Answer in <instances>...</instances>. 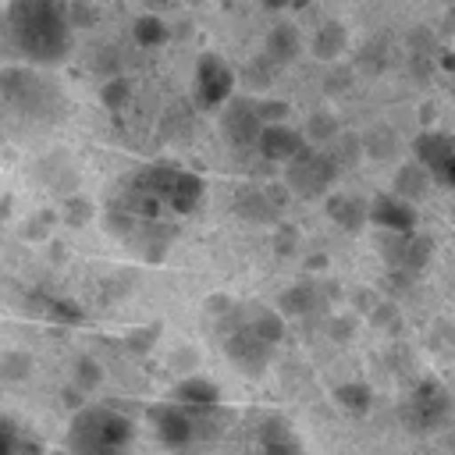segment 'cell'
I'll use <instances>...</instances> for the list:
<instances>
[{
    "label": "cell",
    "instance_id": "60d3db41",
    "mask_svg": "<svg viewBox=\"0 0 455 455\" xmlns=\"http://www.w3.org/2000/svg\"><path fill=\"white\" fill-rule=\"evenodd\" d=\"M142 4H146L149 11H167V7L174 4V0H142Z\"/></svg>",
    "mask_w": 455,
    "mask_h": 455
},
{
    "label": "cell",
    "instance_id": "74e56055",
    "mask_svg": "<svg viewBox=\"0 0 455 455\" xmlns=\"http://www.w3.org/2000/svg\"><path fill=\"white\" fill-rule=\"evenodd\" d=\"M295 245H299V231H295L291 224H281V228H277V235H274V249H277L281 256H288Z\"/></svg>",
    "mask_w": 455,
    "mask_h": 455
},
{
    "label": "cell",
    "instance_id": "7a4b0ae2",
    "mask_svg": "<svg viewBox=\"0 0 455 455\" xmlns=\"http://www.w3.org/2000/svg\"><path fill=\"white\" fill-rule=\"evenodd\" d=\"M0 100L28 121H53L64 110L60 85L32 68H4L0 71Z\"/></svg>",
    "mask_w": 455,
    "mask_h": 455
},
{
    "label": "cell",
    "instance_id": "44dd1931",
    "mask_svg": "<svg viewBox=\"0 0 455 455\" xmlns=\"http://www.w3.org/2000/svg\"><path fill=\"white\" fill-rule=\"evenodd\" d=\"M345 46H348V32H345L341 21H323V25L313 32V39H309V53H313L316 60H323V64L338 60V57L345 53Z\"/></svg>",
    "mask_w": 455,
    "mask_h": 455
},
{
    "label": "cell",
    "instance_id": "d6a6232c",
    "mask_svg": "<svg viewBox=\"0 0 455 455\" xmlns=\"http://www.w3.org/2000/svg\"><path fill=\"white\" fill-rule=\"evenodd\" d=\"M89 217H92V203H89V199H82V196H68V199H64V220H68L71 228L85 224Z\"/></svg>",
    "mask_w": 455,
    "mask_h": 455
},
{
    "label": "cell",
    "instance_id": "f35d334b",
    "mask_svg": "<svg viewBox=\"0 0 455 455\" xmlns=\"http://www.w3.org/2000/svg\"><path fill=\"white\" fill-rule=\"evenodd\" d=\"M228 309H235V302H231L228 295H213V299H206V313H210V316H224Z\"/></svg>",
    "mask_w": 455,
    "mask_h": 455
},
{
    "label": "cell",
    "instance_id": "3957f363",
    "mask_svg": "<svg viewBox=\"0 0 455 455\" xmlns=\"http://www.w3.org/2000/svg\"><path fill=\"white\" fill-rule=\"evenodd\" d=\"M132 437H135V423L121 409L82 405L68 427V451L85 455V451H100V448H128Z\"/></svg>",
    "mask_w": 455,
    "mask_h": 455
},
{
    "label": "cell",
    "instance_id": "8d00e7d4",
    "mask_svg": "<svg viewBox=\"0 0 455 455\" xmlns=\"http://www.w3.org/2000/svg\"><path fill=\"white\" fill-rule=\"evenodd\" d=\"M156 334H160V327H156V323H149L146 331H132V334H128V348H132V352H149Z\"/></svg>",
    "mask_w": 455,
    "mask_h": 455
},
{
    "label": "cell",
    "instance_id": "d4e9b609",
    "mask_svg": "<svg viewBox=\"0 0 455 455\" xmlns=\"http://www.w3.org/2000/svg\"><path fill=\"white\" fill-rule=\"evenodd\" d=\"M359 146L366 156L373 160H391L398 153V135L387 128V124H373L366 135H359Z\"/></svg>",
    "mask_w": 455,
    "mask_h": 455
},
{
    "label": "cell",
    "instance_id": "7402d4cb",
    "mask_svg": "<svg viewBox=\"0 0 455 455\" xmlns=\"http://www.w3.org/2000/svg\"><path fill=\"white\" fill-rule=\"evenodd\" d=\"M238 213L245 217V220H274L277 217V210H281V203H277V192L274 188H245V192H238Z\"/></svg>",
    "mask_w": 455,
    "mask_h": 455
},
{
    "label": "cell",
    "instance_id": "484cf974",
    "mask_svg": "<svg viewBox=\"0 0 455 455\" xmlns=\"http://www.w3.org/2000/svg\"><path fill=\"white\" fill-rule=\"evenodd\" d=\"M427 185H430V174L412 160V164H402L398 167V174H395V196H402V199H419L423 192H427Z\"/></svg>",
    "mask_w": 455,
    "mask_h": 455
},
{
    "label": "cell",
    "instance_id": "f546056e",
    "mask_svg": "<svg viewBox=\"0 0 455 455\" xmlns=\"http://www.w3.org/2000/svg\"><path fill=\"white\" fill-rule=\"evenodd\" d=\"M46 313V320H53V323H68V327H78V323H85V309L78 306V302H71V299H46V306H43Z\"/></svg>",
    "mask_w": 455,
    "mask_h": 455
},
{
    "label": "cell",
    "instance_id": "ab89813d",
    "mask_svg": "<svg viewBox=\"0 0 455 455\" xmlns=\"http://www.w3.org/2000/svg\"><path fill=\"white\" fill-rule=\"evenodd\" d=\"M85 455H132L128 448H100V451H85Z\"/></svg>",
    "mask_w": 455,
    "mask_h": 455
},
{
    "label": "cell",
    "instance_id": "e575fe53",
    "mask_svg": "<svg viewBox=\"0 0 455 455\" xmlns=\"http://www.w3.org/2000/svg\"><path fill=\"white\" fill-rule=\"evenodd\" d=\"M68 21H71V28L92 25L96 21V7L89 0H68Z\"/></svg>",
    "mask_w": 455,
    "mask_h": 455
},
{
    "label": "cell",
    "instance_id": "d590c367",
    "mask_svg": "<svg viewBox=\"0 0 455 455\" xmlns=\"http://www.w3.org/2000/svg\"><path fill=\"white\" fill-rule=\"evenodd\" d=\"M270 78H274V75H270V60H267V57L245 68V85H249V89H267Z\"/></svg>",
    "mask_w": 455,
    "mask_h": 455
},
{
    "label": "cell",
    "instance_id": "5bb4252c",
    "mask_svg": "<svg viewBox=\"0 0 455 455\" xmlns=\"http://www.w3.org/2000/svg\"><path fill=\"white\" fill-rule=\"evenodd\" d=\"M178 405H185L188 412H210V409H217V402H220V387L210 380V377H199V373H192V377H185V380H178L174 384V395H171Z\"/></svg>",
    "mask_w": 455,
    "mask_h": 455
},
{
    "label": "cell",
    "instance_id": "277c9868",
    "mask_svg": "<svg viewBox=\"0 0 455 455\" xmlns=\"http://www.w3.org/2000/svg\"><path fill=\"white\" fill-rule=\"evenodd\" d=\"M341 167L334 164V156L327 149H316V146H302L291 160H284V178H288V188L299 192L302 199H316V196H327L331 185L338 181Z\"/></svg>",
    "mask_w": 455,
    "mask_h": 455
},
{
    "label": "cell",
    "instance_id": "836d02e7",
    "mask_svg": "<svg viewBox=\"0 0 455 455\" xmlns=\"http://www.w3.org/2000/svg\"><path fill=\"white\" fill-rule=\"evenodd\" d=\"M252 107H256L259 124H270V121H284L288 117V103H277V100H252Z\"/></svg>",
    "mask_w": 455,
    "mask_h": 455
},
{
    "label": "cell",
    "instance_id": "d6986e66",
    "mask_svg": "<svg viewBox=\"0 0 455 455\" xmlns=\"http://www.w3.org/2000/svg\"><path fill=\"white\" fill-rule=\"evenodd\" d=\"M320 284H313V281H302V284H291V288H284L281 291V299H277V313L288 320V316H309V313H316L320 309Z\"/></svg>",
    "mask_w": 455,
    "mask_h": 455
},
{
    "label": "cell",
    "instance_id": "9c48e42d",
    "mask_svg": "<svg viewBox=\"0 0 455 455\" xmlns=\"http://www.w3.org/2000/svg\"><path fill=\"white\" fill-rule=\"evenodd\" d=\"M224 355H228V363H235L245 377H259V373L270 366V359H274V345L259 341L245 323H238V327L224 338Z\"/></svg>",
    "mask_w": 455,
    "mask_h": 455
},
{
    "label": "cell",
    "instance_id": "ba28073f",
    "mask_svg": "<svg viewBox=\"0 0 455 455\" xmlns=\"http://www.w3.org/2000/svg\"><path fill=\"white\" fill-rule=\"evenodd\" d=\"M149 427H153V434H156V441L164 444V448H188L192 441H196V434H199V427H196V412H188L185 405H178V402H160V405H153L149 409Z\"/></svg>",
    "mask_w": 455,
    "mask_h": 455
},
{
    "label": "cell",
    "instance_id": "cb8c5ba5",
    "mask_svg": "<svg viewBox=\"0 0 455 455\" xmlns=\"http://www.w3.org/2000/svg\"><path fill=\"white\" fill-rule=\"evenodd\" d=\"M334 402L352 416H366L373 405V387L366 380H345L334 387Z\"/></svg>",
    "mask_w": 455,
    "mask_h": 455
},
{
    "label": "cell",
    "instance_id": "7c38bea8",
    "mask_svg": "<svg viewBox=\"0 0 455 455\" xmlns=\"http://www.w3.org/2000/svg\"><path fill=\"white\" fill-rule=\"evenodd\" d=\"M416 220V206L395 192L373 196V203H366V224H377L380 231H412Z\"/></svg>",
    "mask_w": 455,
    "mask_h": 455
},
{
    "label": "cell",
    "instance_id": "8fae6325",
    "mask_svg": "<svg viewBox=\"0 0 455 455\" xmlns=\"http://www.w3.org/2000/svg\"><path fill=\"white\" fill-rule=\"evenodd\" d=\"M220 132L224 139L235 146V149H252L256 135H259V117H256V107L252 100H224L220 103Z\"/></svg>",
    "mask_w": 455,
    "mask_h": 455
},
{
    "label": "cell",
    "instance_id": "5b68a950",
    "mask_svg": "<svg viewBox=\"0 0 455 455\" xmlns=\"http://www.w3.org/2000/svg\"><path fill=\"white\" fill-rule=\"evenodd\" d=\"M448 419H451V395H448V387L441 380H434V377L419 380L412 387V395H409V423H412V430L434 434V430L448 427Z\"/></svg>",
    "mask_w": 455,
    "mask_h": 455
},
{
    "label": "cell",
    "instance_id": "4316f807",
    "mask_svg": "<svg viewBox=\"0 0 455 455\" xmlns=\"http://www.w3.org/2000/svg\"><path fill=\"white\" fill-rule=\"evenodd\" d=\"M132 36H135V43H142V46H160V43H167V25H164V18L153 11V14L135 18Z\"/></svg>",
    "mask_w": 455,
    "mask_h": 455
},
{
    "label": "cell",
    "instance_id": "2e32d148",
    "mask_svg": "<svg viewBox=\"0 0 455 455\" xmlns=\"http://www.w3.org/2000/svg\"><path fill=\"white\" fill-rule=\"evenodd\" d=\"M327 217L341 228V231H363L366 228V199L352 196V192H331L327 196Z\"/></svg>",
    "mask_w": 455,
    "mask_h": 455
},
{
    "label": "cell",
    "instance_id": "f1b7e54d",
    "mask_svg": "<svg viewBox=\"0 0 455 455\" xmlns=\"http://www.w3.org/2000/svg\"><path fill=\"white\" fill-rule=\"evenodd\" d=\"M32 355L28 352H4L0 355V380L4 384H21L32 377Z\"/></svg>",
    "mask_w": 455,
    "mask_h": 455
},
{
    "label": "cell",
    "instance_id": "6da1fadb",
    "mask_svg": "<svg viewBox=\"0 0 455 455\" xmlns=\"http://www.w3.org/2000/svg\"><path fill=\"white\" fill-rule=\"evenodd\" d=\"M7 28L18 53L32 64H60L71 53L68 0H11Z\"/></svg>",
    "mask_w": 455,
    "mask_h": 455
},
{
    "label": "cell",
    "instance_id": "e0dca14e",
    "mask_svg": "<svg viewBox=\"0 0 455 455\" xmlns=\"http://www.w3.org/2000/svg\"><path fill=\"white\" fill-rule=\"evenodd\" d=\"M259 455H302V441L295 437L288 419L270 416L259 427Z\"/></svg>",
    "mask_w": 455,
    "mask_h": 455
},
{
    "label": "cell",
    "instance_id": "ee69618b",
    "mask_svg": "<svg viewBox=\"0 0 455 455\" xmlns=\"http://www.w3.org/2000/svg\"><path fill=\"white\" fill-rule=\"evenodd\" d=\"M192 4H199V0H192Z\"/></svg>",
    "mask_w": 455,
    "mask_h": 455
},
{
    "label": "cell",
    "instance_id": "603a6c76",
    "mask_svg": "<svg viewBox=\"0 0 455 455\" xmlns=\"http://www.w3.org/2000/svg\"><path fill=\"white\" fill-rule=\"evenodd\" d=\"M242 323H245L259 341H267V345H274V348H277V341H284V316H281L277 309L256 306Z\"/></svg>",
    "mask_w": 455,
    "mask_h": 455
},
{
    "label": "cell",
    "instance_id": "9a60e30c",
    "mask_svg": "<svg viewBox=\"0 0 455 455\" xmlns=\"http://www.w3.org/2000/svg\"><path fill=\"white\" fill-rule=\"evenodd\" d=\"M203 196H206V181L199 174L178 167L174 171V181H171V188L164 196V206H171L174 213H192V210H199Z\"/></svg>",
    "mask_w": 455,
    "mask_h": 455
},
{
    "label": "cell",
    "instance_id": "30bf717a",
    "mask_svg": "<svg viewBox=\"0 0 455 455\" xmlns=\"http://www.w3.org/2000/svg\"><path fill=\"white\" fill-rule=\"evenodd\" d=\"M231 85H235V75L217 53H203L196 60V103L199 107L206 110L220 107L231 96Z\"/></svg>",
    "mask_w": 455,
    "mask_h": 455
},
{
    "label": "cell",
    "instance_id": "8992f818",
    "mask_svg": "<svg viewBox=\"0 0 455 455\" xmlns=\"http://www.w3.org/2000/svg\"><path fill=\"white\" fill-rule=\"evenodd\" d=\"M412 153L434 185H441V188L455 185V142L448 132H419L412 142Z\"/></svg>",
    "mask_w": 455,
    "mask_h": 455
},
{
    "label": "cell",
    "instance_id": "4dcf8cb0",
    "mask_svg": "<svg viewBox=\"0 0 455 455\" xmlns=\"http://www.w3.org/2000/svg\"><path fill=\"white\" fill-rule=\"evenodd\" d=\"M100 100H103L107 110H124L128 100H132V82L124 75H110L103 82V89H100Z\"/></svg>",
    "mask_w": 455,
    "mask_h": 455
},
{
    "label": "cell",
    "instance_id": "4fadbf2b",
    "mask_svg": "<svg viewBox=\"0 0 455 455\" xmlns=\"http://www.w3.org/2000/svg\"><path fill=\"white\" fill-rule=\"evenodd\" d=\"M302 146H306L302 132L288 128L284 121L259 124V135H256V142H252V149H256L263 160H270V164H284V160H291Z\"/></svg>",
    "mask_w": 455,
    "mask_h": 455
},
{
    "label": "cell",
    "instance_id": "7bdbcfd3",
    "mask_svg": "<svg viewBox=\"0 0 455 455\" xmlns=\"http://www.w3.org/2000/svg\"><path fill=\"white\" fill-rule=\"evenodd\" d=\"M43 455H71V451H43Z\"/></svg>",
    "mask_w": 455,
    "mask_h": 455
},
{
    "label": "cell",
    "instance_id": "1f68e13d",
    "mask_svg": "<svg viewBox=\"0 0 455 455\" xmlns=\"http://www.w3.org/2000/svg\"><path fill=\"white\" fill-rule=\"evenodd\" d=\"M100 380H103V366L92 355H78L75 359V387L85 391V395H92L100 387Z\"/></svg>",
    "mask_w": 455,
    "mask_h": 455
},
{
    "label": "cell",
    "instance_id": "83f0119b",
    "mask_svg": "<svg viewBox=\"0 0 455 455\" xmlns=\"http://www.w3.org/2000/svg\"><path fill=\"white\" fill-rule=\"evenodd\" d=\"M341 132V124H338V117L331 114V110H316V114H309V121H306V142L309 146H316V142H331L334 135Z\"/></svg>",
    "mask_w": 455,
    "mask_h": 455
},
{
    "label": "cell",
    "instance_id": "ffe728a7",
    "mask_svg": "<svg viewBox=\"0 0 455 455\" xmlns=\"http://www.w3.org/2000/svg\"><path fill=\"white\" fill-rule=\"evenodd\" d=\"M302 50V36L291 21H277L270 32H267V60L270 64H291Z\"/></svg>",
    "mask_w": 455,
    "mask_h": 455
},
{
    "label": "cell",
    "instance_id": "52a82bcc",
    "mask_svg": "<svg viewBox=\"0 0 455 455\" xmlns=\"http://www.w3.org/2000/svg\"><path fill=\"white\" fill-rule=\"evenodd\" d=\"M380 249L395 274H419L434 256V238L419 235L416 228L412 231H384Z\"/></svg>",
    "mask_w": 455,
    "mask_h": 455
},
{
    "label": "cell",
    "instance_id": "b9f144b4",
    "mask_svg": "<svg viewBox=\"0 0 455 455\" xmlns=\"http://www.w3.org/2000/svg\"><path fill=\"white\" fill-rule=\"evenodd\" d=\"M263 4H267V7H270V11H284V7H288V4H291V0H263Z\"/></svg>",
    "mask_w": 455,
    "mask_h": 455
},
{
    "label": "cell",
    "instance_id": "ac0fdd59",
    "mask_svg": "<svg viewBox=\"0 0 455 455\" xmlns=\"http://www.w3.org/2000/svg\"><path fill=\"white\" fill-rule=\"evenodd\" d=\"M43 441L11 416H0V455H43Z\"/></svg>",
    "mask_w": 455,
    "mask_h": 455
}]
</instances>
